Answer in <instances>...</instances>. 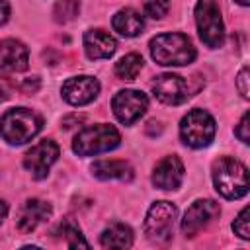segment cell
Listing matches in <instances>:
<instances>
[{
	"mask_svg": "<svg viewBox=\"0 0 250 250\" xmlns=\"http://www.w3.org/2000/svg\"><path fill=\"white\" fill-rule=\"evenodd\" d=\"M150 55L162 66H184L195 59V47L184 33H160L150 39Z\"/></svg>",
	"mask_w": 250,
	"mask_h": 250,
	"instance_id": "6da1fadb",
	"label": "cell"
},
{
	"mask_svg": "<svg viewBox=\"0 0 250 250\" xmlns=\"http://www.w3.org/2000/svg\"><path fill=\"white\" fill-rule=\"evenodd\" d=\"M213 184L225 199H240L248 193V170L240 160L221 156L213 164Z\"/></svg>",
	"mask_w": 250,
	"mask_h": 250,
	"instance_id": "7a4b0ae2",
	"label": "cell"
},
{
	"mask_svg": "<svg viewBox=\"0 0 250 250\" xmlns=\"http://www.w3.org/2000/svg\"><path fill=\"white\" fill-rule=\"evenodd\" d=\"M41 127V115L27 107H12L0 117V135L10 145H23L31 141Z\"/></svg>",
	"mask_w": 250,
	"mask_h": 250,
	"instance_id": "3957f363",
	"label": "cell"
},
{
	"mask_svg": "<svg viewBox=\"0 0 250 250\" xmlns=\"http://www.w3.org/2000/svg\"><path fill=\"white\" fill-rule=\"evenodd\" d=\"M119 141H121L119 131L113 125L98 123V125H90V127L82 129L74 137L72 150L78 156H92V154H100V152L115 148L119 145Z\"/></svg>",
	"mask_w": 250,
	"mask_h": 250,
	"instance_id": "277c9868",
	"label": "cell"
},
{
	"mask_svg": "<svg viewBox=\"0 0 250 250\" xmlns=\"http://www.w3.org/2000/svg\"><path fill=\"white\" fill-rule=\"evenodd\" d=\"M180 137L188 146L203 148L215 137V119L205 109H191L180 121Z\"/></svg>",
	"mask_w": 250,
	"mask_h": 250,
	"instance_id": "5b68a950",
	"label": "cell"
},
{
	"mask_svg": "<svg viewBox=\"0 0 250 250\" xmlns=\"http://www.w3.org/2000/svg\"><path fill=\"white\" fill-rule=\"evenodd\" d=\"M195 23L201 41L215 49L225 41V25L221 18V10L215 0H199L195 4Z\"/></svg>",
	"mask_w": 250,
	"mask_h": 250,
	"instance_id": "8992f818",
	"label": "cell"
},
{
	"mask_svg": "<svg viewBox=\"0 0 250 250\" xmlns=\"http://www.w3.org/2000/svg\"><path fill=\"white\" fill-rule=\"evenodd\" d=\"M176 215H178V209L174 203L156 201L148 209L146 219H145V234L148 236V240L156 244H166L168 240H172Z\"/></svg>",
	"mask_w": 250,
	"mask_h": 250,
	"instance_id": "52a82bcc",
	"label": "cell"
},
{
	"mask_svg": "<svg viewBox=\"0 0 250 250\" xmlns=\"http://www.w3.org/2000/svg\"><path fill=\"white\" fill-rule=\"evenodd\" d=\"M57 158L59 145L51 139H43L23 154V166L35 180H43L49 174L51 166L57 162Z\"/></svg>",
	"mask_w": 250,
	"mask_h": 250,
	"instance_id": "ba28073f",
	"label": "cell"
},
{
	"mask_svg": "<svg viewBox=\"0 0 250 250\" xmlns=\"http://www.w3.org/2000/svg\"><path fill=\"white\" fill-rule=\"evenodd\" d=\"M111 107L115 117L123 125H133L137 119H141V115H145L148 107V98L139 90H121L113 96Z\"/></svg>",
	"mask_w": 250,
	"mask_h": 250,
	"instance_id": "9c48e42d",
	"label": "cell"
},
{
	"mask_svg": "<svg viewBox=\"0 0 250 250\" xmlns=\"http://www.w3.org/2000/svg\"><path fill=\"white\" fill-rule=\"evenodd\" d=\"M221 207L213 199H197L193 201L182 219V232L186 236H195L201 229H205L215 217H219Z\"/></svg>",
	"mask_w": 250,
	"mask_h": 250,
	"instance_id": "30bf717a",
	"label": "cell"
},
{
	"mask_svg": "<svg viewBox=\"0 0 250 250\" xmlns=\"http://www.w3.org/2000/svg\"><path fill=\"white\" fill-rule=\"evenodd\" d=\"M152 92L156 100L166 105H180L189 98L188 82L178 74H160L152 82Z\"/></svg>",
	"mask_w": 250,
	"mask_h": 250,
	"instance_id": "8fae6325",
	"label": "cell"
},
{
	"mask_svg": "<svg viewBox=\"0 0 250 250\" xmlns=\"http://www.w3.org/2000/svg\"><path fill=\"white\" fill-rule=\"evenodd\" d=\"M61 92L70 105H86L100 94V82L94 76H72L62 84Z\"/></svg>",
	"mask_w": 250,
	"mask_h": 250,
	"instance_id": "7c38bea8",
	"label": "cell"
},
{
	"mask_svg": "<svg viewBox=\"0 0 250 250\" xmlns=\"http://www.w3.org/2000/svg\"><path fill=\"white\" fill-rule=\"evenodd\" d=\"M184 180V164L176 154L164 156L152 172V184L158 189L170 191V189H178L180 184Z\"/></svg>",
	"mask_w": 250,
	"mask_h": 250,
	"instance_id": "4fadbf2b",
	"label": "cell"
},
{
	"mask_svg": "<svg viewBox=\"0 0 250 250\" xmlns=\"http://www.w3.org/2000/svg\"><path fill=\"white\" fill-rule=\"evenodd\" d=\"M51 213H53L51 203H47L43 199H27L18 211L16 225L21 232H31L41 223H45L51 217Z\"/></svg>",
	"mask_w": 250,
	"mask_h": 250,
	"instance_id": "5bb4252c",
	"label": "cell"
},
{
	"mask_svg": "<svg viewBox=\"0 0 250 250\" xmlns=\"http://www.w3.org/2000/svg\"><path fill=\"white\" fill-rule=\"evenodd\" d=\"M29 51L18 39L0 41V68L8 72H21L27 68Z\"/></svg>",
	"mask_w": 250,
	"mask_h": 250,
	"instance_id": "9a60e30c",
	"label": "cell"
},
{
	"mask_svg": "<svg viewBox=\"0 0 250 250\" xmlns=\"http://www.w3.org/2000/svg\"><path fill=\"white\" fill-rule=\"evenodd\" d=\"M117 49L115 39L104 29H88L84 33V51L88 59H109Z\"/></svg>",
	"mask_w": 250,
	"mask_h": 250,
	"instance_id": "2e32d148",
	"label": "cell"
},
{
	"mask_svg": "<svg viewBox=\"0 0 250 250\" xmlns=\"http://www.w3.org/2000/svg\"><path fill=\"white\" fill-rule=\"evenodd\" d=\"M92 174L100 180H121L131 182L133 180V166L125 160H98L92 164Z\"/></svg>",
	"mask_w": 250,
	"mask_h": 250,
	"instance_id": "e0dca14e",
	"label": "cell"
},
{
	"mask_svg": "<svg viewBox=\"0 0 250 250\" xmlns=\"http://www.w3.org/2000/svg\"><path fill=\"white\" fill-rule=\"evenodd\" d=\"M111 25L113 29L123 35V37H135L143 31L145 27V21H143V16L131 8H125V10H119L113 20H111Z\"/></svg>",
	"mask_w": 250,
	"mask_h": 250,
	"instance_id": "ac0fdd59",
	"label": "cell"
},
{
	"mask_svg": "<svg viewBox=\"0 0 250 250\" xmlns=\"http://www.w3.org/2000/svg\"><path fill=\"white\" fill-rule=\"evenodd\" d=\"M100 242L104 248H129L133 244V230L123 223H113L102 232Z\"/></svg>",
	"mask_w": 250,
	"mask_h": 250,
	"instance_id": "d6986e66",
	"label": "cell"
},
{
	"mask_svg": "<svg viewBox=\"0 0 250 250\" xmlns=\"http://www.w3.org/2000/svg\"><path fill=\"white\" fill-rule=\"evenodd\" d=\"M143 68V57L139 53H129L125 57H121L117 62H115V76L121 78V80H133L137 78V74L141 72Z\"/></svg>",
	"mask_w": 250,
	"mask_h": 250,
	"instance_id": "ffe728a7",
	"label": "cell"
},
{
	"mask_svg": "<svg viewBox=\"0 0 250 250\" xmlns=\"http://www.w3.org/2000/svg\"><path fill=\"white\" fill-rule=\"evenodd\" d=\"M59 234H62V238L66 240L68 248H88V242L84 240L78 225L74 221H70V219H64L59 225Z\"/></svg>",
	"mask_w": 250,
	"mask_h": 250,
	"instance_id": "44dd1931",
	"label": "cell"
},
{
	"mask_svg": "<svg viewBox=\"0 0 250 250\" xmlns=\"http://www.w3.org/2000/svg\"><path fill=\"white\" fill-rule=\"evenodd\" d=\"M80 12V2L78 0H57L53 16L57 23H68L72 21Z\"/></svg>",
	"mask_w": 250,
	"mask_h": 250,
	"instance_id": "7402d4cb",
	"label": "cell"
},
{
	"mask_svg": "<svg viewBox=\"0 0 250 250\" xmlns=\"http://www.w3.org/2000/svg\"><path fill=\"white\" fill-rule=\"evenodd\" d=\"M143 8H145L146 16L160 20L166 16V12L170 8V0H143Z\"/></svg>",
	"mask_w": 250,
	"mask_h": 250,
	"instance_id": "603a6c76",
	"label": "cell"
},
{
	"mask_svg": "<svg viewBox=\"0 0 250 250\" xmlns=\"http://www.w3.org/2000/svg\"><path fill=\"white\" fill-rule=\"evenodd\" d=\"M232 230H234L240 238H244V240L250 238V209H248V207H244V209L238 213V217H236L234 223H232Z\"/></svg>",
	"mask_w": 250,
	"mask_h": 250,
	"instance_id": "cb8c5ba5",
	"label": "cell"
},
{
	"mask_svg": "<svg viewBox=\"0 0 250 250\" xmlns=\"http://www.w3.org/2000/svg\"><path fill=\"white\" fill-rule=\"evenodd\" d=\"M39 86H41V82H39V78L37 76H27V78H23L21 82H20V92L21 94H25V96H29V94H35L37 90H39Z\"/></svg>",
	"mask_w": 250,
	"mask_h": 250,
	"instance_id": "d4e9b609",
	"label": "cell"
},
{
	"mask_svg": "<svg viewBox=\"0 0 250 250\" xmlns=\"http://www.w3.org/2000/svg\"><path fill=\"white\" fill-rule=\"evenodd\" d=\"M248 121H250V115L248 113H244L242 115V119H240V123L236 125V129H234V135L244 143V145H248L250 143V133H248Z\"/></svg>",
	"mask_w": 250,
	"mask_h": 250,
	"instance_id": "484cf974",
	"label": "cell"
},
{
	"mask_svg": "<svg viewBox=\"0 0 250 250\" xmlns=\"http://www.w3.org/2000/svg\"><path fill=\"white\" fill-rule=\"evenodd\" d=\"M248 66H244L240 72H238V76H236V86H238V90H240V94H242V98H248Z\"/></svg>",
	"mask_w": 250,
	"mask_h": 250,
	"instance_id": "4316f807",
	"label": "cell"
},
{
	"mask_svg": "<svg viewBox=\"0 0 250 250\" xmlns=\"http://www.w3.org/2000/svg\"><path fill=\"white\" fill-rule=\"evenodd\" d=\"M14 92V84L8 80V78H0V102L2 100H8Z\"/></svg>",
	"mask_w": 250,
	"mask_h": 250,
	"instance_id": "83f0119b",
	"label": "cell"
},
{
	"mask_svg": "<svg viewBox=\"0 0 250 250\" xmlns=\"http://www.w3.org/2000/svg\"><path fill=\"white\" fill-rule=\"evenodd\" d=\"M10 18V4L6 0H0V25L6 23Z\"/></svg>",
	"mask_w": 250,
	"mask_h": 250,
	"instance_id": "f1b7e54d",
	"label": "cell"
},
{
	"mask_svg": "<svg viewBox=\"0 0 250 250\" xmlns=\"http://www.w3.org/2000/svg\"><path fill=\"white\" fill-rule=\"evenodd\" d=\"M6 215H8V205H6V201L0 199V225H2V221L6 219Z\"/></svg>",
	"mask_w": 250,
	"mask_h": 250,
	"instance_id": "f546056e",
	"label": "cell"
},
{
	"mask_svg": "<svg viewBox=\"0 0 250 250\" xmlns=\"http://www.w3.org/2000/svg\"><path fill=\"white\" fill-rule=\"evenodd\" d=\"M236 2H238L240 6H248V4H250V0H236Z\"/></svg>",
	"mask_w": 250,
	"mask_h": 250,
	"instance_id": "4dcf8cb0",
	"label": "cell"
}]
</instances>
